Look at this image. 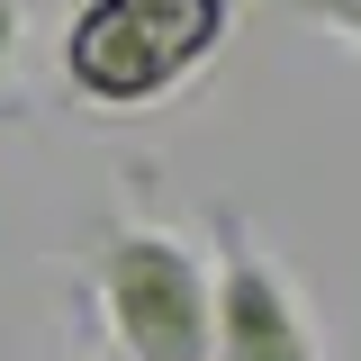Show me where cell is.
Masks as SVG:
<instances>
[{"mask_svg": "<svg viewBox=\"0 0 361 361\" xmlns=\"http://www.w3.org/2000/svg\"><path fill=\"white\" fill-rule=\"evenodd\" d=\"M235 9L226 0H82L63 27V82L99 109H145L217 63Z\"/></svg>", "mask_w": 361, "mask_h": 361, "instance_id": "cell-1", "label": "cell"}, {"mask_svg": "<svg viewBox=\"0 0 361 361\" xmlns=\"http://www.w3.org/2000/svg\"><path fill=\"white\" fill-rule=\"evenodd\" d=\"M99 307L127 361H208V262L163 226H118L99 244Z\"/></svg>", "mask_w": 361, "mask_h": 361, "instance_id": "cell-2", "label": "cell"}, {"mask_svg": "<svg viewBox=\"0 0 361 361\" xmlns=\"http://www.w3.org/2000/svg\"><path fill=\"white\" fill-rule=\"evenodd\" d=\"M217 271H208V361H325L316 325L289 289V271L244 235L235 208H217Z\"/></svg>", "mask_w": 361, "mask_h": 361, "instance_id": "cell-3", "label": "cell"}, {"mask_svg": "<svg viewBox=\"0 0 361 361\" xmlns=\"http://www.w3.org/2000/svg\"><path fill=\"white\" fill-rule=\"evenodd\" d=\"M298 9H307V18H325V27L361 54V0H298Z\"/></svg>", "mask_w": 361, "mask_h": 361, "instance_id": "cell-4", "label": "cell"}, {"mask_svg": "<svg viewBox=\"0 0 361 361\" xmlns=\"http://www.w3.org/2000/svg\"><path fill=\"white\" fill-rule=\"evenodd\" d=\"M18 54V0H0V63Z\"/></svg>", "mask_w": 361, "mask_h": 361, "instance_id": "cell-5", "label": "cell"}, {"mask_svg": "<svg viewBox=\"0 0 361 361\" xmlns=\"http://www.w3.org/2000/svg\"><path fill=\"white\" fill-rule=\"evenodd\" d=\"M90 361H127V353H118V343H99V353H90Z\"/></svg>", "mask_w": 361, "mask_h": 361, "instance_id": "cell-6", "label": "cell"}]
</instances>
